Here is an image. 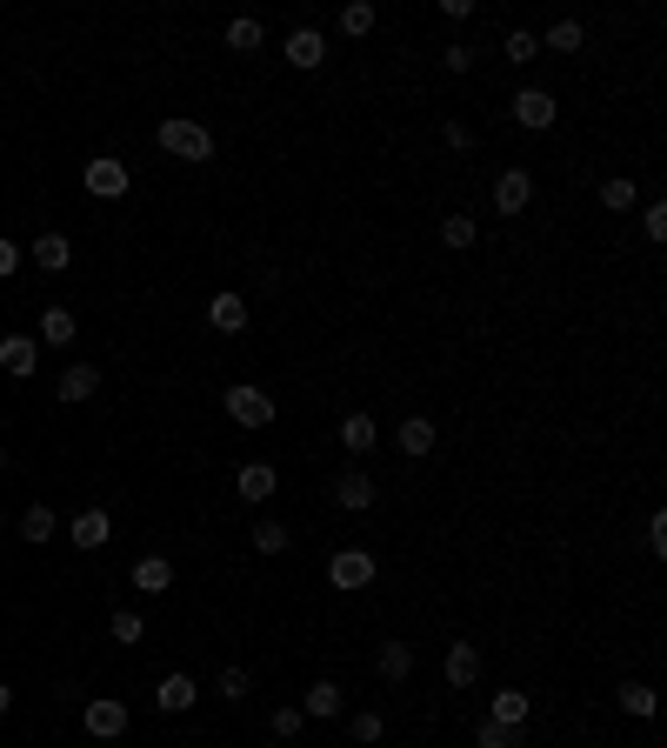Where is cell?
I'll return each instance as SVG.
<instances>
[{
	"mask_svg": "<svg viewBox=\"0 0 667 748\" xmlns=\"http://www.w3.org/2000/svg\"><path fill=\"white\" fill-rule=\"evenodd\" d=\"M154 141H160L167 160H194V168H207V160H214V128H207V121H187V114H167V121L154 128Z\"/></svg>",
	"mask_w": 667,
	"mask_h": 748,
	"instance_id": "obj_1",
	"label": "cell"
},
{
	"mask_svg": "<svg viewBox=\"0 0 667 748\" xmlns=\"http://www.w3.org/2000/svg\"><path fill=\"white\" fill-rule=\"evenodd\" d=\"M220 408H228L234 427H254V435L281 421V408H274V395H267L260 382H228V388H220Z\"/></svg>",
	"mask_w": 667,
	"mask_h": 748,
	"instance_id": "obj_2",
	"label": "cell"
},
{
	"mask_svg": "<svg viewBox=\"0 0 667 748\" xmlns=\"http://www.w3.org/2000/svg\"><path fill=\"white\" fill-rule=\"evenodd\" d=\"M374 581H380V562L367 548H333L327 555V588L333 595H367Z\"/></svg>",
	"mask_w": 667,
	"mask_h": 748,
	"instance_id": "obj_3",
	"label": "cell"
},
{
	"mask_svg": "<svg viewBox=\"0 0 667 748\" xmlns=\"http://www.w3.org/2000/svg\"><path fill=\"white\" fill-rule=\"evenodd\" d=\"M81 188H87L94 201H128V194H134V168H128V160H114V154H94L87 168H81Z\"/></svg>",
	"mask_w": 667,
	"mask_h": 748,
	"instance_id": "obj_4",
	"label": "cell"
},
{
	"mask_svg": "<svg viewBox=\"0 0 667 748\" xmlns=\"http://www.w3.org/2000/svg\"><path fill=\"white\" fill-rule=\"evenodd\" d=\"M508 121H514V128H527V134H547L554 121H561V100H554V87H514Z\"/></svg>",
	"mask_w": 667,
	"mask_h": 748,
	"instance_id": "obj_5",
	"label": "cell"
},
{
	"mask_svg": "<svg viewBox=\"0 0 667 748\" xmlns=\"http://www.w3.org/2000/svg\"><path fill=\"white\" fill-rule=\"evenodd\" d=\"M414 662H421V641H408V635H380V641H374V675H380L387 688H401V681L414 675Z\"/></svg>",
	"mask_w": 667,
	"mask_h": 748,
	"instance_id": "obj_6",
	"label": "cell"
},
{
	"mask_svg": "<svg viewBox=\"0 0 667 748\" xmlns=\"http://www.w3.org/2000/svg\"><path fill=\"white\" fill-rule=\"evenodd\" d=\"M527 207H534V174L521 168V160H508V168L494 174V214H508V221H521Z\"/></svg>",
	"mask_w": 667,
	"mask_h": 748,
	"instance_id": "obj_7",
	"label": "cell"
},
{
	"mask_svg": "<svg viewBox=\"0 0 667 748\" xmlns=\"http://www.w3.org/2000/svg\"><path fill=\"white\" fill-rule=\"evenodd\" d=\"M333 508L341 515H367L374 502H380V474H367V468H348V474H333Z\"/></svg>",
	"mask_w": 667,
	"mask_h": 748,
	"instance_id": "obj_8",
	"label": "cell"
},
{
	"mask_svg": "<svg viewBox=\"0 0 667 748\" xmlns=\"http://www.w3.org/2000/svg\"><path fill=\"white\" fill-rule=\"evenodd\" d=\"M81 728L94 741H121L128 735V702H121V695H94V702L81 709Z\"/></svg>",
	"mask_w": 667,
	"mask_h": 748,
	"instance_id": "obj_9",
	"label": "cell"
},
{
	"mask_svg": "<svg viewBox=\"0 0 667 748\" xmlns=\"http://www.w3.org/2000/svg\"><path fill=\"white\" fill-rule=\"evenodd\" d=\"M440 681H448L454 695H468L474 681H481V641H448V655H440Z\"/></svg>",
	"mask_w": 667,
	"mask_h": 748,
	"instance_id": "obj_10",
	"label": "cell"
},
{
	"mask_svg": "<svg viewBox=\"0 0 667 748\" xmlns=\"http://www.w3.org/2000/svg\"><path fill=\"white\" fill-rule=\"evenodd\" d=\"M281 61H288L294 74H320V68H327V34H320V27H294V34L281 40Z\"/></svg>",
	"mask_w": 667,
	"mask_h": 748,
	"instance_id": "obj_11",
	"label": "cell"
},
{
	"mask_svg": "<svg viewBox=\"0 0 667 748\" xmlns=\"http://www.w3.org/2000/svg\"><path fill=\"white\" fill-rule=\"evenodd\" d=\"M434 442H440V421H434V414H401V421H395V448H401V461H427Z\"/></svg>",
	"mask_w": 667,
	"mask_h": 748,
	"instance_id": "obj_12",
	"label": "cell"
},
{
	"mask_svg": "<svg viewBox=\"0 0 667 748\" xmlns=\"http://www.w3.org/2000/svg\"><path fill=\"white\" fill-rule=\"evenodd\" d=\"M333 442H341L354 461H367V455L380 448V421H374L367 408H354V414H341V421H333Z\"/></svg>",
	"mask_w": 667,
	"mask_h": 748,
	"instance_id": "obj_13",
	"label": "cell"
},
{
	"mask_svg": "<svg viewBox=\"0 0 667 748\" xmlns=\"http://www.w3.org/2000/svg\"><path fill=\"white\" fill-rule=\"evenodd\" d=\"M207 328H214V335H247V328H254V307H247V294L220 288V294L207 301Z\"/></svg>",
	"mask_w": 667,
	"mask_h": 748,
	"instance_id": "obj_14",
	"label": "cell"
},
{
	"mask_svg": "<svg viewBox=\"0 0 667 748\" xmlns=\"http://www.w3.org/2000/svg\"><path fill=\"white\" fill-rule=\"evenodd\" d=\"M68 542H74L81 555H100L107 542H114V515H107V508H81V515L68 521Z\"/></svg>",
	"mask_w": 667,
	"mask_h": 748,
	"instance_id": "obj_15",
	"label": "cell"
},
{
	"mask_svg": "<svg viewBox=\"0 0 667 748\" xmlns=\"http://www.w3.org/2000/svg\"><path fill=\"white\" fill-rule=\"evenodd\" d=\"M527 715H534V695H527L521 681H514V688H494V702H487V722H494V728L514 735V728H527Z\"/></svg>",
	"mask_w": 667,
	"mask_h": 748,
	"instance_id": "obj_16",
	"label": "cell"
},
{
	"mask_svg": "<svg viewBox=\"0 0 667 748\" xmlns=\"http://www.w3.org/2000/svg\"><path fill=\"white\" fill-rule=\"evenodd\" d=\"M234 495H241L247 508L274 502V495H281V468H274V461H247V468L234 474Z\"/></svg>",
	"mask_w": 667,
	"mask_h": 748,
	"instance_id": "obj_17",
	"label": "cell"
},
{
	"mask_svg": "<svg viewBox=\"0 0 667 748\" xmlns=\"http://www.w3.org/2000/svg\"><path fill=\"white\" fill-rule=\"evenodd\" d=\"M201 702V681L187 675V668H174V675H160V688H154V709L160 715H187Z\"/></svg>",
	"mask_w": 667,
	"mask_h": 748,
	"instance_id": "obj_18",
	"label": "cell"
},
{
	"mask_svg": "<svg viewBox=\"0 0 667 748\" xmlns=\"http://www.w3.org/2000/svg\"><path fill=\"white\" fill-rule=\"evenodd\" d=\"M341 709H348V688L333 681V675H314V681H307V702H301V715H314V722H333Z\"/></svg>",
	"mask_w": 667,
	"mask_h": 748,
	"instance_id": "obj_19",
	"label": "cell"
},
{
	"mask_svg": "<svg viewBox=\"0 0 667 748\" xmlns=\"http://www.w3.org/2000/svg\"><path fill=\"white\" fill-rule=\"evenodd\" d=\"M474 241H481V221H474L468 207H448V214H440V248H448V254H468Z\"/></svg>",
	"mask_w": 667,
	"mask_h": 748,
	"instance_id": "obj_20",
	"label": "cell"
},
{
	"mask_svg": "<svg viewBox=\"0 0 667 748\" xmlns=\"http://www.w3.org/2000/svg\"><path fill=\"white\" fill-rule=\"evenodd\" d=\"M0 367H8L14 382H27V374L40 367V341L34 335H8V341H0Z\"/></svg>",
	"mask_w": 667,
	"mask_h": 748,
	"instance_id": "obj_21",
	"label": "cell"
},
{
	"mask_svg": "<svg viewBox=\"0 0 667 748\" xmlns=\"http://www.w3.org/2000/svg\"><path fill=\"white\" fill-rule=\"evenodd\" d=\"M34 267H40V275H68V267H74V241L47 228V234L34 241Z\"/></svg>",
	"mask_w": 667,
	"mask_h": 748,
	"instance_id": "obj_22",
	"label": "cell"
},
{
	"mask_svg": "<svg viewBox=\"0 0 667 748\" xmlns=\"http://www.w3.org/2000/svg\"><path fill=\"white\" fill-rule=\"evenodd\" d=\"M94 388H100L94 361H74V367H61V382H53V395H61L68 408H74V401H94Z\"/></svg>",
	"mask_w": 667,
	"mask_h": 748,
	"instance_id": "obj_23",
	"label": "cell"
},
{
	"mask_svg": "<svg viewBox=\"0 0 667 748\" xmlns=\"http://www.w3.org/2000/svg\"><path fill=\"white\" fill-rule=\"evenodd\" d=\"M220 40H228V53H260V47H267V21H260V14H234Z\"/></svg>",
	"mask_w": 667,
	"mask_h": 748,
	"instance_id": "obj_24",
	"label": "cell"
},
{
	"mask_svg": "<svg viewBox=\"0 0 667 748\" xmlns=\"http://www.w3.org/2000/svg\"><path fill=\"white\" fill-rule=\"evenodd\" d=\"M333 27H341L348 40H367V34L380 27V8H374V0H348V8L333 14Z\"/></svg>",
	"mask_w": 667,
	"mask_h": 748,
	"instance_id": "obj_25",
	"label": "cell"
},
{
	"mask_svg": "<svg viewBox=\"0 0 667 748\" xmlns=\"http://www.w3.org/2000/svg\"><path fill=\"white\" fill-rule=\"evenodd\" d=\"M601 207H607V214H634V207H641V181H634V174H607V181H601Z\"/></svg>",
	"mask_w": 667,
	"mask_h": 748,
	"instance_id": "obj_26",
	"label": "cell"
},
{
	"mask_svg": "<svg viewBox=\"0 0 667 748\" xmlns=\"http://www.w3.org/2000/svg\"><path fill=\"white\" fill-rule=\"evenodd\" d=\"M53 534H61V515H53L47 502H34L27 515H21V542H34V548H47Z\"/></svg>",
	"mask_w": 667,
	"mask_h": 748,
	"instance_id": "obj_27",
	"label": "cell"
},
{
	"mask_svg": "<svg viewBox=\"0 0 667 748\" xmlns=\"http://www.w3.org/2000/svg\"><path fill=\"white\" fill-rule=\"evenodd\" d=\"M134 588L167 595V588H174V562H167V555H141V562H134Z\"/></svg>",
	"mask_w": 667,
	"mask_h": 748,
	"instance_id": "obj_28",
	"label": "cell"
},
{
	"mask_svg": "<svg viewBox=\"0 0 667 748\" xmlns=\"http://www.w3.org/2000/svg\"><path fill=\"white\" fill-rule=\"evenodd\" d=\"M74 335H81L74 307H40V341H47V348H68Z\"/></svg>",
	"mask_w": 667,
	"mask_h": 748,
	"instance_id": "obj_29",
	"label": "cell"
},
{
	"mask_svg": "<svg viewBox=\"0 0 667 748\" xmlns=\"http://www.w3.org/2000/svg\"><path fill=\"white\" fill-rule=\"evenodd\" d=\"M247 542H254V555H288V548H294V528H288V521H254Z\"/></svg>",
	"mask_w": 667,
	"mask_h": 748,
	"instance_id": "obj_30",
	"label": "cell"
},
{
	"mask_svg": "<svg viewBox=\"0 0 667 748\" xmlns=\"http://www.w3.org/2000/svg\"><path fill=\"white\" fill-rule=\"evenodd\" d=\"M348 741H354V748H380V741H387V715H380V709H361V715L348 722Z\"/></svg>",
	"mask_w": 667,
	"mask_h": 748,
	"instance_id": "obj_31",
	"label": "cell"
},
{
	"mask_svg": "<svg viewBox=\"0 0 667 748\" xmlns=\"http://www.w3.org/2000/svg\"><path fill=\"white\" fill-rule=\"evenodd\" d=\"M541 47H547V53H581V47H587V27H581V21H554V27L541 34Z\"/></svg>",
	"mask_w": 667,
	"mask_h": 748,
	"instance_id": "obj_32",
	"label": "cell"
},
{
	"mask_svg": "<svg viewBox=\"0 0 667 748\" xmlns=\"http://www.w3.org/2000/svg\"><path fill=\"white\" fill-rule=\"evenodd\" d=\"M214 695H220V702H247V695H254V675H247L241 662H228V668L214 675Z\"/></svg>",
	"mask_w": 667,
	"mask_h": 748,
	"instance_id": "obj_33",
	"label": "cell"
},
{
	"mask_svg": "<svg viewBox=\"0 0 667 748\" xmlns=\"http://www.w3.org/2000/svg\"><path fill=\"white\" fill-rule=\"evenodd\" d=\"M107 635H114L121 649H141V641H147V622H141L134 608H114V615H107Z\"/></svg>",
	"mask_w": 667,
	"mask_h": 748,
	"instance_id": "obj_34",
	"label": "cell"
},
{
	"mask_svg": "<svg viewBox=\"0 0 667 748\" xmlns=\"http://www.w3.org/2000/svg\"><path fill=\"white\" fill-rule=\"evenodd\" d=\"M621 715H634V722L654 715V681H621Z\"/></svg>",
	"mask_w": 667,
	"mask_h": 748,
	"instance_id": "obj_35",
	"label": "cell"
},
{
	"mask_svg": "<svg viewBox=\"0 0 667 748\" xmlns=\"http://www.w3.org/2000/svg\"><path fill=\"white\" fill-rule=\"evenodd\" d=\"M301 728H307V715H301L294 702H281V709L267 715V735H274V741H301Z\"/></svg>",
	"mask_w": 667,
	"mask_h": 748,
	"instance_id": "obj_36",
	"label": "cell"
},
{
	"mask_svg": "<svg viewBox=\"0 0 667 748\" xmlns=\"http://www.w3.org/2000/svg\"><path fill=\"white\" fill-rule=\"evenodd\" d=\"M500 53H508L514 68H527V61H541V34H527V27H514L508 40H500Z\"/></svg>",
	"mask_w": 667,
	"mask_h": 748,
	"instance_id": "obj_37",
	"label": "cell"
},
{
	"mask_svg": "<svg viewBox=\"0 0 667 748\" xmlns=\"http://www.w3.org/2000/svg\"><path fill=\"white\" fill-rule=\"evenodd\" d=\"M634 214H641V234H647V248H660V241H667V201H641Z\"/></svg>",
	"mask_w": 667,
	"mask_h": 748,
	"instance_id": "obj_38",
	"label": "cell"
},
{
	"mask_svg": "<svg viewBox=\"0 0 667 748\" xmlns=\"http://www.w3.org/2000/svg\"><path fill=\"white\" fill-rule=\"evenodd\" d=\"M474 40H454V47H440V74H474Z\"/></svg>",
	"mask_w": 667,
	"mask_h": 748,
	"instance_id": "obj_39",
	"label": "cell"
},
{
	"mask_svg": "<svg viewBox=\"0 0 667 748\" xmlns=\"http://www.w3.org/2000/svg\"><path fill=\"white\" fill-rule=\"evenodd\" d=\"M468 741H474V748H514V735H508V728H494L487 715H481V722L468 728Z\"/></svg>",
	"mask_w": 667,
	"mask_h": 748,
	"instance_id": "obj_40",
	"label": "cell"
},
{
	"mask_svg": "<svg viewBox=\"0 0 667 748\" xmlns=\"http://www.w3.org/2000/svg\"><path fill=\"white\" fill-rule=\"evenodd\" d=\"M647 555H654V562L667 555V515H660V508H647Z\"/></svg>",
	"mask_w": 667,
	"mask_h": 748,
	"instance_id": "obj_41",
	"label": "cell"
},
{
	"mask_svg": "<svg viewBox=\"0 0 667 748\" xmlns=\"http://www.w3.org/2000/svg\"><path fill=\"white\" fill-rule=\"evenodd\" d=\"M14 275H21V248L0 234V281H14Z\"/></svg>",
	"mask_w": 667,
	"mask_h": 748,
	"instance_id": "obj_42",
	"label": "cell"
},
{
	"mask_svg": "<svg viewBox=\"0 0 667 748\" xmlns=\"http://www.w3.org/2000/svg\"><path fill=\"white\" fill-rule=\"evenodd\" d=\"M440 21H454V27L474 21V0H440Z\"/></svg>",
	"mask_w": 667,
	"mask_h": 748,
	"instance_id": "obj_43",
	"label": "cell"
},
{
	"mask_svg": "<svg viewBox=\"0 0 667 748\" xmlns=\"http://www.w3.org/2000/svg\"><path fill=\"white\" fill-rule=\"evenodd\" d=\"M8 709H14V688H8V681H0V715H8Z\"/></svg>",
	"mask_w": 667,
	"mask_h": 748,
	"instance_id": "obj_44",
	"label": "cell"
},
{
	"mask_svg": "<svg viewBox=\"0 0 667 748\" xmlns=\"http://www.w3.org/2000/svg\"><path fill=\"white\" fill-rule=\"evenodd\" d=\"M0 468H8V448H0Z\"/></svg>",
	"mask_w": 667,
	"mask_h": 748,
	"instance_id": "obj_45",
	"label": "cell"
}]
</instances>
